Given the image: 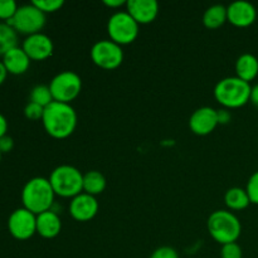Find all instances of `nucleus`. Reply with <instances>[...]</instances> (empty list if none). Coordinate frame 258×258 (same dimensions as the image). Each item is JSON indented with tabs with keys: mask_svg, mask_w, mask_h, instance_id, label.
Listing matches in <instances>:
<instances>
[{
	"mask_svg": "<svg viewBox=\"0 0 258 258\" xmlns=\"http://www.w3.org/2000/svg\"><path fill=\"white\" fill-rule=\"evenodd\" d=\"M42 122L45 133L50 138L63 140L75 133L77 127V113L68 103L53 101L44 108Z\"/></svg>",
	"mask_w": 258,
	"mask_h": 258,
	"instance_id": "obj_1",
	"label": "nucleus"
},
{
	"mask_svg": "<svg viewBox=\"0 0 258 258\" xmlns=\"http://www.w3.org/2000/svg\"><path fill=\"white\" fill-rule=\"evenodd\" d=\"M54 190L49 179L35 176L28 180L22 190L23 208L28 209L35 216L50 211L54 203Z\"/></svg>",
	"mask_w": 258,
	"mask_h": 258,
	"instance_id": "obj_2",
	"label": "nucleus"
},
{
	"mask_svg": "<svg viewBox=\"0 0 258 258\" xmlns=\"http://www.w3.org/2000/svg\"><path fill=\"white\" fill-rule=\"evenodd\" d=\"M251 85L241 78L227 77L219 81L214 87V98L227 110L243 107L251 98Z\"/></svg>",
	"mask_w": 258,
	"mask_h": 258,
	"instance_id": "obj_3",
	"label": "nucleus"
},
{
	"mask_svg": "<svg viewBox=\"0 0 258 258\" xmlns=\"http://www.w3.org/2000/svg\"><path fill=\"white\" fill-rule=\"evenodd\" d=\"M212 238L219 244L234 243L242 233V226L236 214L229 211H216L209 216L207 222Z\"/></svg>",
	"mask_w": 258,
	"mask_h": 258,
	"instance_id": "obj_4",
	"label": "nucleus"
},
{
	"mask_svg": "<svg viewBox=\"0 0 258 258\" xmlns=\"http://www.w3.org/2000/svg\"><path fill=\"white\" fill-rule=\"evenodd\" d=\"M49 183L54 194L62 198H75L83 193V174L72 165H59L50 173Z\"/></svg>",
	"mask_w": 258,
	"mask_h": 258,
	"instance_id": "obj_5",
	"label": "nucleus"
},
{
	"mask_svg": "<svg viewBox=\"0 0 258 258\" xmlns=\"http://www.w3.org/2000/svg\"><path fill=\"white\" fill-rule=\"evenodd\" d=\"M45 22H47V18L44 13L40 12L35 5L30 3V4L18 8L14 17L7 23L10 27L14 28L15 32L19 34H25L28 37V35L40 33V30L44 28Z\"/></svg>",
	"mask_w": 258,
	"mask_h": 258,
	"instance_id": "obj_6",
	"label": "nucleus"
},
{
	"mask_svg": "<svg viewBox=\"0 0 258 258\" xmlns=\"http://www.w3.org/2000/svg\"><path fill=\"white\" fill-rule=\"evenodd\" d=\"M49 90L55 102L71 105V102L80 96L82 90V80L72 71H63L52 78Z\"/></svg>",
	"mask_w": 258,
	"mask_h": 258,
	"instance_id": "obj_7",
	"label": "nucleus"
},
{
	"mask_svg": "<svg viewBox=\"0 0 258 258\" xmlns=\"http://www.w3.org/2000/svg\"><path fill=\"white\" fill-rule=\"evenodd\" d=\"M107 33L116 44L127 45L138 38L139 24L127 12H117L108 19Z\"/></svg>",
	"mask_w": 258,
	"mask_h": 258,
	"instance_id": "obj_8",
	"label": "nucleus"
},
{
	"mask_svg": "<svg viewBox=\"0 0 258 258\" xmlns=\"http://www.w3.org/2000/svg\"><path fill=\"white\" fill-rule=\"evenodd\" d=\"M91 59L97 67L112 71L120 67L123 62V52L121 45L112 40H100L91 48Z\"/></svg>",
	"mask_w": 258,
	"mask_h": 258,
	"instance_id": "obj_9",
	"label": "nucleus"
},
{
	"mask_svg": "<svg viewBox=\"0 0 258 258\" xmlns=\"http://www.w3.org/2000/svg\"><path fill=\"white\" fill-rule=\"evenodd\" d=\"M8 229L15 239L27 241L37 233V216L25 208H18L8 219Z\"/></svg>",
	"mask_w": 258,
	"mask_h": 258,
	"instance_id": "obj_10",
	"label": "nucleus"
},
{
	"mask_svg": "<svg viewBox=\"0 0 258 258\" xmlns=\"http://www.w3.org/2000/svg\"><path fill=\"white\" fill-rule=\"evenodd\" d=\"M22 48L30 58V60L39 62V60H45L52 57L54 44L48 35L43 34V33H37V34L28 35L23 40Z\"/></svg>",
	"mask_w": 258,
	"mask_h": 258,
	"instance_id": "obj_11",
	"label": "nucleus"
},
{
	"mask_svg": "<svg viewBox=\"0 0 258 258\" xmlns=\"http://www.w3.org/2000/svg\"><path fill=\"white\" fill-rule=\"evenodd\" d=\"M218 122V115L217 110L204 106V107L198 108L191 113L189 118V127L196 135L207 136L216 130Z\"/></svg>",
	"mask_w": 258,
	"mask_h": 258,
	"instance_id": "obj_12",
	"label": "nucleus"
},
{
	"mask_svg": "<svg viewBox=\"0 0 258 258\" xmlns=\"http://www.w3.org/2000/svg\"><path fill=\"white\" fill-rule=\"evenodd\" d=\"M98 202L96 197L81 193L72 198L70 203V214L77 222H90L98 213Z\"/></svg>",
	"mask_w": 258,
	"mask_h": 258,
	"instance_id": "obj_13",
	"label": "nucleus"
},
{
	"mask_svg": "<svg viewBox=\"0 0 258 258\" xmlns=\"http://www.w3.org/2000/svg\"><path fill=\"white\" fill-rule=\"evenodd\" d=\"M227 18H228V22L234 27L247 28L256 22L257 10L251 3L238 0L227 7Z\"/></svg>",
	"mask_w": 258,
	"mask_h": 258,
	"instance_id": "obj_14",
	"label": "nucleus"
},
{
	"mask_svg": "<svg viewBox=\"0 0 258 258\" xmlns=\"http://www.w3.org/2000/svg\"><path fill=\"white\" fill-rule=\"evenodd\" d=\"M126 8V12L139 25L150 24L159 14V4L155 0H128Z\"/></svg>",
	"mask_w": 258,
	"mask_h": 258,
	"instance_id": "obj_15",
	"label": "nucleus"
},
{
	"mask_svg": "<svg viewBox=\"0 0 258 258\" xmlns=\"http://www.w3.org/2000/svg\"><path fill=\"white\" fill-rule=\"evenodd\" d=\"M3 63L7 68L8 73L19 76L24 75L30 67V58L24 52L22 47H14L9 52L3 55Z\"/></svg>",
	"mask_w": 258,
	"mask_h": 258,
	"instance_id": "obj_16",
	"label": "nucleus"
},
{
	"mask_svg": "<svg viewBox=\"0 0 258 258\" xmlns=\"http://www.w3.org/2000/svg\"><path fill=\"white\" fill-rule=\"evenodd\" d=\"M60 229L62 222L59 216L52 209L37 216V233L43 238H55L60 233Z\"/></svg>",
	"mask_w": 258,
	"mask_h": 258,
	"instance_id": "obj_17",
	"label": "nucleus"
},
{
	"mask_svg": "<svg viewBox=\"0 0 258 258\" xmlns=\"http://www.w3.org/2000/svg\"><path fill=\"white\" fill-rule=\"evenodd\" d=\"M236 75L244 82H251L258 76V58L251 53L239 55L236 62Z\"/></svg>",
	"mask_w": 258,
	"mask_h": 258,
	"instance_id": "obj_18",
	"label": "nucleus"
},
{
	"mask_svg": "<svg viewBox=\"0 0 258 258\" xmlns=\"http://www.w3.org/2000/svg\"><path fill=\"white\" fill-rule=\"evenodd\" d=\"M106 189V178L97 170H91L83 174V193L96 197Z\"/></svg>",
	"mask_w": 258,
	"mask_h": 258,
	"instance_id": "obj_19",
	"label": "nucleus"
},
{
	"mask_svg": "<svg viewBox=\"0 0 258 258\" xmlns=\"http://www.w3.org/2000/svg\"><path fill=\"white\" fill-rule=\"evenodd\" d=\"M226 22H228V18H227V8L224 5H212L203 15V24L208 29H218Z\"/></svg>",
	"mask_w": 258,
	"mask_h": 258,
	"instance_id": "obj_20",
	"label": "nucleus"
},
{
	"mask_svg": "<svg viewBox=\"0 0 258 258\" xmlns=\"http://www.w3.org/2000/svg\"><path fill=\"white\" fill-rule=\"evenodd\" d=\"M224 202L231 211H243L251 204L246 189L238 188V186H234V188L227 190L226 196H224Z\"/></svg>",
	"mask_w": 258,
	"mask_h": 258,
	"instance_id": "obj_21",
	"label": "nucleus"
},
{
	"mask_svg": "<svg viewBox=\"0 0 258 258\" xmlns=\"http://www.w3.org/2000/svg\"><path fill=\"white\" fill-rule=\"evenodd\" d=\"M18 47V33L7 22L0 23V55Z\"/></svg>",
	"mask_w": 258,
	"mask_h": 258,
	"instance_id": "obj_22",
	"label": "nucleus"
},
{
	"mask_svg": "<svg viewBox=\"0 0 258 258\" xmlns=\"http://www.w3.org/2000/svg\"><path fill=\"white\" fill-rule=\"evenodd\" d=\"M30 102H34L37 105L42 106V107H47L48 105L53 102V96L52 92L49 90V86H45V85H38L35 87L32 88L30 91Z\"/></svg>",
	"mask_w": 258,
	"mask_h": 258,
	"instance_id": "obj_23",
	"label": "nucleus"
},
{
	"mask_svg": "<svg viewBox=\"0 0 258 258\" xmlns=\"http://www.w3.org/2000/svg\"><path fill=\"white\" fill-rule=\"evenodd\" d=\"M33 5L38 8L44 14L47 13H55L64 5L63 0H34L32 2Z\"/></svg>",
	"mask_w": 258,
	"mask_h": 258,
	"instance_id": "obj_24",
	"label": "nucleus"
},
{
	"mask_svg": "<svg viewBox=\"0 0 258 258\" xmlns=\"http://www.w3.org/2000/svg\"><path fill=\"white\" fill-rule=\"evenodd\" d=\"M18 4L14 0H0V19L9 22L18 10Z\"/></svg>",
	"mask_w": 258,
	"mask_h": 258,
	"instance_id": "obj_25",
	"label": "nucleus"
},
{
	"mask_svg": "<svg viewBox=\"0 0 258 258\" xmlns=\"http://www.w3.org/2000/svg\"><path fill=\"white\" fill-rule=\"evenodd\" d=\"M246 191L249 197V201L251 204H256L258 206V170L254 171L248 179V183H247Z\"/></svg>",
	"mask_w": 258,
	"mask_h": 258,
	"instance_id": "obj_26",
	"label": "nucleus"
},
{
	"mask_svg": "<svg viewBox=\"0 0 258 258\" xmlns=\"http://www.w3.org/2000/svg\"><path fill=\"white\" fill-rule=\"evenodd\" d=\"M242 256H243V252L237 242L222 246L221 258H242Z\"/></svg>",
	"mask_w": 258,
	"mask_h": 258,
	"instance_id": "obj_27",
	"label": "nucleus"
},
{
	"mask_svg": "<svg viewBox=\"0 0 258 258\" xmlns=\"http://www.w3.org/2000/svg\"><path fill=\"white\" fill-rule=\"evenodd\" d=\"M43 113H44V107H42V106L37 105L34 102H30V101L27 103V106L24 108L25 117L32 121L42 120Z\"/></svg>",
	"mask_w": 258,
	"mask_h": 258,
	"instance_id": "obj_28",
	"label": "nucleus"
},
{
	"mask_svg": "<svg viewBox=\"0 0 258 258\" xmlns=\"http://www.w3.org/2000/svg\"><path fill=\"white\" fill-rule=\"evenodd\" d=\"M150 258H179V254L173 247L163 246L156 248L155 251L151 253Z\"/></svg>",
	"mask_w": 258,
	"mask_h": 258,
	"instance_id": "obj_29",
	"label": "nucleus"
},
{
	"mask_svg": "<svg viewBox=\"0 0 258 258\" xmlns=\"http://www.w3.org/2000/svg\"><path fill=\"white\" fill-rule=\"evenodd\" d=\"M13 148H14V140L10 136L5 135L0 139V151L3 154L9 153V151L13 150Z\"/></svg>",
	"mask_w": 258,
	"mask_h": 258,
	"instance_id": "obj_30",
	"label": "nucleus"
},
{
	"mask_svg": "<svg viewBox=\"0 0 258 258\" xmlns=\"http://www.w3.org/2000/svg\"><path fill=\"white\" fill-rule=\"evenodd\" d=\"M217 115H218V122L221 125H227L231 121L232 115L227 108H222V110H217Z\"/></svg>",
	"mask_w": 258,
	"mask_h": 258,
	"instance_id": "obj_31",
	"label": "nucleus"
},
{
	"mask_svg": "<svg viewBox=\"0 0 258 258\" xmlns=\"http://www.w3.org/2000/svg\"><path fill=\"white\" fill-rule=\"evenodd\" d=\"M103 4H105L106 7L111 8V9H116V8H120L122 7V5H126L127 4V2H125V0H105Z\"/></svg>",
	"mask_w": 258,
	"mask_h": 258,
	"instance_id": "obj_32",
	"label": "nucleus"
},
{
	"mask_svg": "<svg viewBox=\"0 0 258 258\" xmlns=\"http://www.w3.org/2000/svg\"><path fill=\"white\" fill-rule=\"evenodd\" d=\"M7 131H8V121L7 118H5V116L0 113V139H2L3 136L7 135Z\"/></svg>",
	"mask_w": 258,
	"mask_h": 258,
	"instance_id": "obj_33",
	"label": "nucleus"
},
{
	"mask_svg": "<svg viewBox=\"0 0 258 258\" xmlns=\"http://www.w3.org/2000/svg\"><path fill=\"white\" fill-rule=\"evenodd\" d=\"M249 101L252 102V105L254 106V107L258 108V83L256 86H253L251 90V98H249Z\"/></svg>",
	"mask_w": 258,
	"mask_h": 258,
	"instance_id": "obj_34",
	"label": "nucleus"
},
{
	"mask_svg": "<svg viewBox=\"0 0 258 258\" xmlns=\"http://www.w3.org/2000/svg\"><path fill=\"white\" fill-rule=\"evenodd\" d=\"M7 76H8L7 68H5L3 60H0V86H2L3 83H4V81L7 80Z\"/></svg>",
	"mask_w": 258,
	"mask_h": 258,
	"instance_id": "obj_35",
	"label": "nucleus"
},
{
	"mask_svg": "<svg viewBox=\"0 0 258 258\" xmlns=\"http://www.w3.org/2000/svg\"><path fill=\"white\" fill-rule=\"evenodd\" d=\"M2 155H3V153H2V151H0V160H2Z\"/></svg>",
	"mask_w": 258,
	"mask_h": 258,
	"instance_id": "obj_36",
	"label": "nucleus"
}]
</instances>
